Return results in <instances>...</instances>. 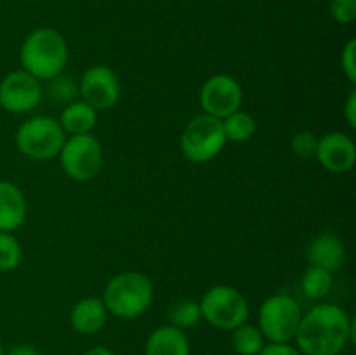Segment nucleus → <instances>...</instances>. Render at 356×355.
<instances>
[{
  "label": "nucleus",
  "instance_id": "39448f33",
  "mask_svg": "<svg viewBox=\"0 0 356 355\" xmlns=\"http://www.w3.org/2000/svg\"><path fill=\"white\" fill-rule=\"evenodd\" d=\"M202 319L222 331H233L249 319V303L233 285L219 284L209 289L200 301Z\"/></svg>",
  "mask_w": 356,
  "mask_h": 355
},
{
  "label": "nucleus",
  "instance_id": "9d476101",
  "mask_svg": "<svg viewBox=\"0 0 356 355\" xmlns=\"http://www.w3.org/2000/svg\"><path fill=\"white\" fill-rule=\"evenodd\" d=\"M44 96L40 80L24 70L7 73L0 82V106L9 113H26L37 108Z\"/></svg>",
  "mask_w": 356,
  "mask_h": 355
},
{
  "label": "nucleus",
  "instance_id": "1a4fd4ad",
  "mask_svg": "<svg viewBox=\"0 0 356 355\" xmlns=\"http://www.w3.org/2000/svg\"><path fill=\"white\" fill-rule=\"evenodd\" d=\"M243 103V90L240 84L228 73H216L209 77L200 89V106L204 113L216 118H225L240 110Z\"/></svg>",
  "mask_w": 356,
  "mask_h": 355
},
{
  "label": "nucleus",
  "instance_id": "6e6552de",
  "mask_svg": "<svg viewBox=\"0 0 356 355\" xmlns=\"http://www.w3.org/2000/svg\"><path fill=\"white\" fill-rule=\"evenodd\" d=\"M61 169L73 181H90L97 176L103 166V146L92 134L68 136L58 153Z\"/></svg>",
  "mask_w": 356,
  "mask_h": 355
},
{
  "label": "nucleus",
  "instance_id": "a878e982",
  "mask_svg": "<svg viewBox=\"0 0 356 355\" xmlns=\"http://www.w3.org/2000/svg\"><path fill=\"white\" fill-rule=\"evenodd\" d=\"M341 66H343V73L346 75V79L350 80V84H356V40L351 38L343 49V54H341Z\"/></svg>",
  "mask_w": 356,
  "mask_h": 355
},
{
  "label": "nucleus",
  "instance_id": "6ab92c4d",
  "mask_svg": "<svg viewBox=\"0 0 356 355\" xmlns=\"http://www.w3.org/2000/svg\"><path fill=\"white\" fill-rule=\"evenodd\" d=\"M232 347L238 355H257L264 347V336L259 327L243 322L232 331Z\"/></svg>",
  "mask_w": 356,
  "mask_h": 355
},
{
  "label": "nucleus",
  "instance_id": "2eb2a0df",
  "mask_svg": "<svg viewBox=\"0 0 356 355\" xmlns=\"http://www.w3.org/2000/svg\"><path fill=\"white\" fill-rule=\"evenodd\" d=\"M26 198L17 184L0 181V232L13 233L26 219Z\"/></svg>",
  "mask_w": 356,
  "mask_h": 355
},
{
  "label": "nucleus",
  "instance_id": "c85d7f7f",
  "mask_svg": "<svg viewBox=\"0 0 356 355\" xmlns=\"http://www.w3.org/2000/svg\"><path fill=\"white\" fill-rule=\"evenodd\" d=\"M6 355H40V352L31 345H16L9 352H6Z\"/></svg>",
  "mask_w": 356,
  "mask_h": 355
},
{
  "label": "nucleus",
  "instance_id": "f3484780",
  "mask_svg": "<svg viewBox=\"0 0 356 355\" xmlns=\"http://www.w3.org/2000/svg\"><path fill=\"white\" fill-rule=\"evenodd\" d=\"M58 122L66 134H87L96 127L97 111L86 101H72L63 108Z\"/></svg>",
  "mask_w": 356,
  "mask_h": 355
},
{
  "label": "nucleus",
  "instance_id": "7ed1b4c3",
  "mask_svg": "<svg viewBox=\"0 0 356 355\" xmlns=\"http://www.w3.org/2000/svg\"><path fill=\"white\" fill-rule=\"evenodd\" d=\"M155 289L141 271H122L106 284L103 303L108 313L124 320L141 317L152 306Z\"/></svg>",
  "mask_w": 356,
  "mask_h": 355
},
{
  "label": "nucleus",
  "instance_id": "412c9836",
  "mask_svg": "<svg viewBox=\"0 0 356 355\" xmlns=\"http://www.w3.org/2000/svg\"><path fill=\"white\" fill-rule=\"evenodd\" d=\"M332 274L323 268L309 267L301 278V289L308 298L320 299L332 289Z\"/></svg>",
  "mask_w": 356,
  "mask_h": 355
},
{
  "label": "nucleus",
  "instance_id": "ddd939ff",
  "mask_svg": "<svg viewBox=\"0 0 356 355\" xmlns=\"http://www.w3.org/2000/svg\"><path fill=\"white\" fill-rule=\"evenodd\" d=\"M108 315L110 313H108L103 299L96 298V296H87V298L79 299L72 306L70 324H72L73 331H76L79 334L92 336L106 326Z\"/></svg>",
  "mask_w": 356,
  "mask_h": 355
},
{
  "label": "nucleus",
  "instance_id": "4468645a",
  "mask_svg": "<svg viewBox=\"0 0 356 355\" xmlns=\"http://www.w3.org/2000/svg\"><path fill=\"white\" fill-rule=\"evenodd\" d=\"M346 258V247L343 240L334 233H320L308 247L309 267H318L327 271H336L343 267Z\"/></svg>",
  "mask_w": 356,
  "mask_h": 355
},
{
  "label": "nucleus",
  "instance_id": "bb28decb",
  "mask_svg": "<svg viewBox=\"0 0 356 355\" xmlns=\"http://www.w3.org/2000/svg\"><path fill=\"white\" fill-rule=\"evenodd\" d=\"M257 355H301V352L291 343H268Z\"/></svg>",
  "mask_w": 356,
  "mask_h": 355
},
{
  "label": "nucleus",
  "instance_id": "cd10ccee",
  "mask_svg": "<svg viewBox=\"0 0 356 355\" xmlns=\"http://www.w3.org/2000/svg\"><path fill=\"white\" fill-rule=\"evenodd\" d=\"M344 118L350 124V127H356V90L353 89L344 103Z\"/></svg>",
  "mask_w": 356,
  "mask_h": 355
},
{
  "label": "nucleus",
  "instance_id": "4be33fe9",
  "mask_svg": "<svg viewBox=\"0 0 356 355\" xmlns=\"http://www.w3.org/2000/svg\"><path fill=\"white\" fill-rule=\"evenodd\" d=\"M44 93H47V96L54 103H72L73 97L79 94V84L75 82L73 77L59 73L47 80V87L44 89Z\"/></svg>",
  "mask_w": 356,
  "mask_h": 355
},
{
  "label": "nucleus",
  "instance_id": "7c9ffc66",
  "mask_svg": "<svg viewBox=\"0 0 356 355\" xmlns=\"http://www.w3.org/2000/svg\"><path fill=\"white\" fill-rule=\"evenodd\" d=\"M0 355H6V350H3V347H2V343H0Z\"/></svg>",
  "mask_w": 356,
  "mask_h": 355
},
{
  "label": "nucleus",
  "instance_id": "5701e85b",
  "mask_svg": "<svg viewBox=\"0 0 356 355\" xmlns=\"http://www.w3.org/2000/svg\"><path fill=\"white\" fill-rule=\"evenodd\" d=\"M21 251L19 240L9 232H0V271H10L19 267Z\"/></svg>",
  "mask_w": 356,
  "mask_h": 355
},
{
  "label": "nucleus",
  "instance_id": "a211bd4d",
  "mask_svg": "<svg viewBox=\"0 0 356 355\" xmlns=\"http://www.w3.org/2000/svg\"><path fill=\"white\" fill-rule=\"evenodd\" d=\"M222 129H225L226 141L245 143L256 134L257 124L256 118L243 110L233 111L232 115L222 118Z\"/></svg>",
  "mask_w": 356,
  "mask_h": 355
},
{
  "label": "nucleus",
  "instance_id": "b1692460",
  "mask_svg": "<svg viewBox=\"0 0 356 355\" xmlns=\"http://www.w3.org/2000/svg\"><path fill=\"white\" fill-rule=\"evenodd\" d=\"M316 146H318V138L315 136V132L299 131L292 136L291 148L301 159H312V157H315Z\"/></svg>",
  "mask_w": 356,
  "mask_h": 355
},
{
  "label": "nucleus",
  "instance_id": "dca6fc26",
  "mask_svg": "<svg viewBox=\"0 0 356 355\" xmlns=\"http://www.w3.org/2000/svg\"><path fill=\"white\" fill-rule=\"evenodd\" d=\"M190 340L184 331L170 326H160L148 336L145 355H190Z\"/></svg>",
  "mask_w": 356,
  "mask_h": 355
},
{
  "label": "nucleus",
  "instance_id": "f03ea898",
  "mask_svg": "<svg viewBox=\"0 0 356 355\" xmlns=\"http://www.w3.org/2000/svg\"><path fill=\"white\" fill-rule=\"evenodd\" d=\"M66 38L52 28H37L24 38L19 51V61L24 72L35 79L51 80L59 75L68 63Z\"/></svg>",
  "mask_w": 356,
  "mask_h": 355
},
{
  "label": "nucleus",
  "instance_id": "393cba45",
  "mask_svg": "<svg viewBox=\"0 0 356 355\" xmlns=\"http://www.w3.org/2000/svg\"><path fill=\"white\" fill-rule=\"evenodd\" d=\"M330 14L339 24L353 23L356 17V0H330Z\"/></svg>",
  "mask_w": 356,
  "mask_h": 355
},
{
  "label": "nucleus",
  "instance_id": "20e7f679",
  "mask_svg": "<svg viewBox=\"0 0 356 355\" xmlns=\"http://www.w3.org/2000/svg\"><path fill=\"white\" fill-rule=\"evenodd\" d=\"M226 143L221 118L207 113L191 118L181 134V150L184 159L191 164L211 162L221 153Z\"/></svg>",
  "mask_w": 356,
  "mask_h": 355
},
{
  "label": "nucleus",
  "instance_id": "f257e3e1",
  "mask_svg": "<svg viewBox=\"0 0 356 355\" xmlns=\"http://www.w3.org/2000/svg\"><path fill=\"white\" fill-rule=\"evenodd\" d=\"M355 334V322L344 308L322 303L301 317L296 331V348L301 355H339Z\"/></svg>",
  "mask_w": 356,
  "mask_h": 355
},
{
  "label": "nucleus",
  "instance_id": "9b49d317",
  "mask_svg": "<svg viewBox=\"0 0 356 355\" xmlns=\"http://www.w3.org/2000/svg\"><path fill=\"white\" fill-rule=\"evenodd\" d=\"M120 80L117 73L106 65H96L86 70L79 82L82 101L96 111L110 110L120 100Z\"/></svg>",
  "mask_w": 356,
  "mask_h": 355
},
{
  "label": "nucleus",
  "instance_id": "0eeeda50",
  "mask_svg": "<svg viewBox=\"0 0 356 355\" xmlns=\"http://www.w3.org/2000/svg\"><path fill=\"white\" fill-rule=\"evenodd\" d=\"M301 306L285 292L271 294L259 308V331L270 343H291L301 322Z\"/></svg>",
  "mask_w": 356,
  "mask_h": 355
},
{
  "label": "nucleus",
  "instance_id": "c756f323",
  "mask_svg": "<svg viewBox=\"0 0 356 355\" xmlns=\"http://www.w3.org/2000/svg\"><path fill=\"white\" fill-rule=\"evenodd\" d=\"M83 355H115V352H111L110 348L101 347V345H97V347L89 348V350H87Z\"/></svg>",
  "mask_w": 356,
  "mask_h": 355
},
{
  "label": "nucleus",
  "instance_id": "423d86ee",
  "mask_svg": "<svg viewBox=\"0 0 356 355\" xmlns=\"http://www.w3.org/2000/svg\"><path fill=\"white\" fill-rule=\"evenodd\" d=\"M66 132L56 118L38 115L24 120L16 131V146L23 155L35 160H47L58 157Z\"/></svg>",
  "mask_w": 356,
  "mask_h": 355
},
{
  "label": "nucleus",
  "instance_id": "f8f14e48",
  "mask_svg": "<svg viewBox=\"0 0 356 355\" xmlns=\"http://www.w3.org/2000/svg\"><path fill=\"white\" fill-rule=\"evenodd\" d=\"M315 157L323 169L330 173H346L355 166L356 146L353 139L344 132H327L325 136L318 138Z\"/></svg>",
  "mask_w": 356,
  "mask_h": 355
},
{
  "label": "nucleus",
  "instance_id": "aec40b11",
  "mask_svg": "<svg viewBox=\"0 0 356 355\" xmlns=\"http://www.w3.org/2000/svg\"><path fill=\"white\" fill-rule=\"evenodd\" d=\"M167 317H169L170 326L181 331L191 329L202 320L200 303L195 301V299H181L176 305L170 306Z\"/></svg>",
  "mask_w": 356,
  "mask_h": 355
}]
</instances>
